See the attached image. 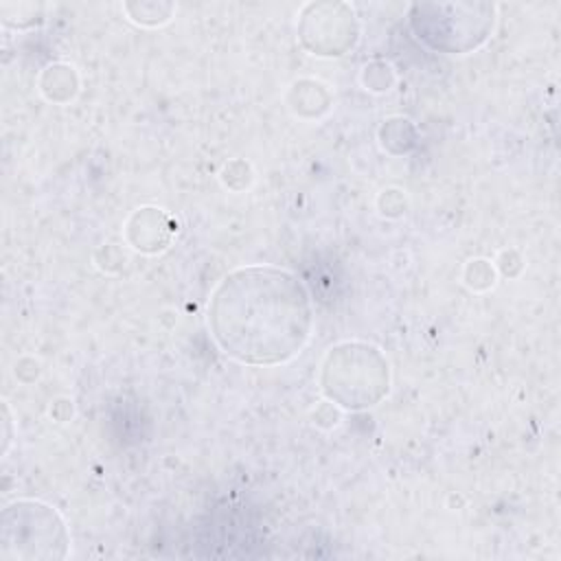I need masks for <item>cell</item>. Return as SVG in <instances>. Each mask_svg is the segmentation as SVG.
I'll return each mask as SVG.
<instances>
[{
    "instance_id": "cell-1",
    "label": "cell",
    "mask_w": 561,
    "mask_h": 561,
    "mask_svg": "<svg viewBox=\"0 0 561 561\" xmlns=\"http://www.w3.org/2000/svg\"><path fill=\"white\" fill-rule=\"evenodd\" d=\"M208 316L219 346L248 364L289 359L311 329L305 285L278 267H243L226 276Z\"/></svg>"
}]
</instances>
